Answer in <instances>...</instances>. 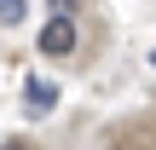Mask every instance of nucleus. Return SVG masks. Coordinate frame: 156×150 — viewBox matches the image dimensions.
<instances>
[{
	"instance_id": "obj_2",
	"label": "nucleus",
	"mask_w": 156,
	"mask_h": 150,
	"mask_svg": "<svg viewBox=\"0 0 156 150\" xmlns=\"http://www.w3.org/2000/svg\"><path fill=\"white\" fill-rule=\"evenodd\" d=\"M23 104H29V116H46V110H52V104H58V87H52V81H41V75H35V81H29V87H23Z\"/></svg>"
},
{
	"instance_id": "obj_6",
	"label": "nucleus",
	"mask_w": 156,
	"mask_h": 150,
	"mask_svg": "<svg viewBox=\"0 0 156 150\" xmlns=\"http://www.w3.org/2000/svg\"><path fill=\"white\" fill-rule=\"evenodd\" d=\"M151 69H156V52H151Z\"/></svg>"
},
{
	"instance_id": "obj_1",
	"label": "nucleus",
	"mask_w": 156,
	"mask_h": 150,
	"mask_svg": "<svg viewBox=\"0 0 156 150\" xmlns=\"http://www.w3.org/2000/svg\"><path fill=\"white\" fill-rule=\"evenodd\" d=\"M41 52H46V58H64V52H75V17L52 12V17L41 23Z\"/></svg>"
},
{
	"instance_id": "obj_5",
	"label": "nucleus",
	"mask_w": 156,
	"mask_h": 150,
	"mask_svg": "<svg viewBox=\"0 0 156 150\" xmlns=\"http://www.w3.org/2000/svg\"><path fill=\"white\" fill-rule=\"evenodd\" d=\"M0 150H35V145H29V139H6Z\"/></svg>"
},
{
	"instance_id": "obj_4",
	"label": "nucleus",
	"mask_w": 156,
	"mask_h": 150,
	"mask_svg": "<svg viewBox=\"0 0 156 150\" xmlns=\"http://www.w3.org/2000/svg\"><path fill=\"white\" fill-rule=\"evenodd\" d=\"M46 6H52V12H64V17H75V6H81V0H46Z\"/></svg>"
},
{
	"instance_id": "obj_3",
	"label": "nucleus",
	"mask_w": 156,
	"mask_h": 150,
	"mask_svg": "<svg viewBox=\"0 0 156 150\" xmlns=\"http://www.w3.org/2000/svg\"><path fill=\"white\" fill-rule=\"evenodd\" d=\"M29 17V0H0V23H23Z\"/></svg>"
}]
</instances>
